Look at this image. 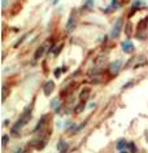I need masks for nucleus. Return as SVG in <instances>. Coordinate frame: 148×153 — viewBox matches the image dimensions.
I'll use <instances>...</instances> for the list:
<instances>
[{
	"mask_svg": "<svg viewBox=\"0 0 148 153\" xmlns=\"http://www.w3.org/2000/svg\"><path fill=\"white\" fill-rule=\"evenodd\" d=\"M121 153H127V152H123V151H122V152H121Z\"/></svg>",
	"mask_w": 148,
	"mask_h": 153,
	"instance_id": "cd10ccee",
	"label": "nucleus"
},
{
	"mask_svg": "<svg viewBox=\"0 0 148 153\" xmlns=\"http://www.w3.org/2000/svg\"><path fill=\"white\" fill-rule=\"evenodd\" d=\"M86 9H92V7H93V0H87L86 3H84V5H83Z\"/></svg>",
	"mask_w": 148,
	"mask_h": 153,
	"instance_id": "6ab92c4d",
	"label": "nucleus"
},
{
	"mask_svg": "<svg viewBox=\"0 0 148 153\" xmlns=\"http://www.w3.org/2000/svg\"><path fill=\"white\" fill-rule=\"evenodd\" d=\"M75 26H77V17H75V11H73V13L70 14L68 20V23H66V31L72 32L75 29Z\"/></svg>",
	"mask_w": 148,
	"mask_h": 153,
	"instance_id": "20e7f679",
	"label": "nucleus"
},
{
	"mask_svg": "<svg viewBox=\"0 0 148 153\" xmlns=\"http://www.w3.org/2000/svg\"><path fill=\"white\" fill-rule=\"evenodd\" d=\"M129 143H126V140H118V142H117V149H118V151H123V149L126 148V145H127Z\"/></svg>",
	"mask_w": 148,
	"mask_h": 153,
	"instance_id": "9b49d317",
	"label": "nucleus"
},
{
	"mask_svg": "<svg viewBox=\"0 0 148 153\" xmlns=\"http://www.w3.org/2000/svg\"><path fill=\"white\" fill-rule=\"evenodd\" d=\"M139 5H140V3H139V1H137L134 5H132V8H131V11H130V14H129V16H132V13H135V12L138 11Z\"/></svg>",
	"mask_w": 148,
	"mask_h": 153,
	"instance_id": "f3484780",
	"label": "nucleus"
},
{
	"mask_svg": "<svg viewBox=\"0 0 148 153\" xmlns=\"http://www.w3.org/2000/svg\"><path fill=\"white\" fill-rule=\"evenodd\" d=\"M57 149H59V152H61V153H66L69 149L68 143L64 142V140H60L59 144H57Z\"/></svg>",
	"mask_w": 148,
	"mask_h": 153,
	"instance_id": "6e6552de",
	"label": "nucleus"
},
{
	"mask_svg": "<svg viewBox=\"0 0 148 153\" xmlns=\"http://www.w3.org/2000/svg\"><path fill=\"white\" fill-rule=\"evenodd\" d=\"M105 62H107V57L105 56H99V57L95 59V66L103 68L105 65Z\"/></svg>",
	"mask_w": 148,
	"mask_h": 153,
	"instance_id": "1a4fd4ad",
	"label": "nucleus"
},
{
	"mask_svg": "<svg viewBox=\"0 0 148 153\" xmlns=\"http://www.w3.org/2000/svg\"><path fill=\"white\" fill-rule=\"evenodd\" d=\"M131 30H132L131 22H127V23H126V27H125V32H126V35H127V37L131 35Z\"/></svg>",
	"mask_w": 148,
	"mask_h": 153,
	"instance_id": "2eb2a0df",
	"label": "nucleus"
},
{
	"mask_svg": "<svg viewBox=\"0 0 148 153\" xmlns=\"http://www.w3.org/2000/svg\"><path fill=\"white\" fill-rule=\"evenodd\" d=\"M57 1H59V0H52V3H53V4H57Z\"/></svg>",
	"mask_w": 148,
	"mask_h": 153,
	"instance_id": "bb28decb",
	"label": "nucleus"
},
{
	"mask_svg": "<svg viewBox=\"0 0 148 153\" xmlns=\"http://www.w3.org/2000/svg\"><path fill=\"white\" fill-rule=\"evenodd\" d=\"M117 3H118V0H112L110 8H116V7H117Z\"/></svg>",
	"mask_w": 148,
	"mask_h": 153,
	"instance_id": "5701e85b",
	"label": "nucleus"
},
{
	"mask_svg": "<svg viewBox=\"0 0 148 153\" xmlns=\"http://www.w3.org/2000/svg\"><path fill=\"white\" fill-rule=\"evenodd\" d=\"M8 142H9V135H3L1 136V145H7Z\"/></svg>",
	"mask_w": 148,
	"mask_h": 153,
	"instance_id": "a211bd4d",
	"label": "nucleus"
},
{
	"mask_svg": "<svg viewBox=\"0 0 148 153\" xmlns=\"http://www.w3.org/2000/svg\"><path fill=\"white\" fill-rule=\"evenodd\" d=\"M8 92H9V90L7 88V86H3V90H1V101H3V103H4L5 99H7Z\"/></svg>",
	"mask_w": 148,
	"mask_h": 153,
	"instance_id": "f8f14e48",
	"label": "nucleus"
},
{
	"mask_svg": "<svg viewBox=\"0 0 148 153\" xmlns=\"http://www.w3.org/2000/svg\"><path fill=\"white\" fill-rule=\"evenodd\" d=\"M51 108L55 109V113H60V100L59 99L52 100V103H51Z\"/></svg>",
	"mask_w": 148,
	"mask_h": 153,
	"instance_id": "9d476101",
	"label": "nucleus"
},
{
	"mask_svg": "<svg viewBox=\"0 0 148 153\" xmlns=\"http://www.w3.org/2000/svg\"><path fill=\"white\" fill-rule=\"evenodd\" d=\"M53 90H55V82H53V80H48V82L44 83L43 92H44V95L46 96H50L53 92Z\"/></svg>",
	"mask_w": 148,
	"mask_h": 153,
	"instance_id": "39448f33",
	"label": "nucleus"
},
{
	"mask_svg": "<svg viewBox=\"0 0 148 153\" xmlns=\"http://www.w3.org/2000/svg\"><path fill=\"white\" fill-rule=\"evenodd\" d=\"M83 109H84V101H81L79 105L75 108V113H81V112H83Z\"/></svg>",
	"mask_w": 148,
	"mask_h": 153,
	"instance_id": "aec40b11",
	"label": "nucleus"
},
{
	"mask_svg": "<svg viewBox=\"0 0 148 153\" xmlns=\"http://www.w3.org/2000/svg\"><path fill=\"white\" fill-rule=\"evenodd\" d=\"M123 27V22H122V20L118 18L114 22V25H113V27H112V31H110V37L112 38H118V35L121 34V30H122Z\"/></svg>",
	"mask_w": 148,
	"mask_h": 153,
	"instance_id": "7ed1b4c3",
	"label": "nucleus"
},
{
	"mask_svg": "<svg viewBox=\"0 0 148 153\" xmlns=\"http://www.w3.org/2000/svg\"><path fill=\"white\" fill-rule=\"evenodd\" d=\"M90 95H91V91H90L89 87H84V88H82V90H81V92H79L81 101H87V100H89V97H90Z\"/></svg>",
	"mask_w": 148,
	"mask_h": 153,
	"instance_id": "423d86ee",
	"label": "nucleus"
},
{
	"mask_svg": "<svg viewBox=\"0 0 148 153\" xmlns=\"http://www.w3.org/2000/svg\"><path fill=\"white\" fill-rule=\"evenodd\" d=\"M14 153H22V149H16V152H14Z\"/></svg>",
	"mask_w": 148,
	"mask_h": 153,
	"instance_id": "a878e982",
	"label": "nucleus"
},
{
	"mask_svg": "<svg viewBox=\"0 0 148 153\" xmlns=\"http://www.w3.org/2000/svg\"><path fill=\"white\" fill-rule=\"evenodd\" d=\"M60 70H61V69L59 68V69H57V70L55 71V75H56V77H59V75H60Z\"/></svg>",
	"mask_w": 148,
	"mask_h": 153,
	"instance_id": "b1692460",
	"label": "nucleus"
},
{
	"mask_svg": "<svg viewBox=\"0 0 148 153\" xmlns=\"http://www.w3.org/2000/svg\"><path fill=\"white\" fill-rule=\"evenodd\" d=\"M28 35H29V34H25V35H22V37H21V39H18V40H17L16 43H14V46H13V47H14V48H17V47L20 46V44H22V43H23V40H25V39L28 38Z\"/></svg>",
	"mask_w": 148,
	"mask_h": 153,
	"instance_id": "dca6fc26",
	"label": "nucleus"
},
{
	"mask_svg": "<svg viewBox=\"0 0 148 153\" xmlns=\"http://www.w3.org/2000/svg\"><path fill=\"white\" fill-rule=\"evenodd\" d=\"M47 47H52V42H51V40H46L40 47H38V49L35 51V53H34V60L40 59L42 56L46 53V51L50 49V48H47Z\"/></svg>",
	"mask_w": 148,
	"mask_h": 153,
	"instance_id": "f257e3e1",
	"label": "nucleus"
},
{
	"mask_svg": "<svg viewBox=\"0 0 148 153\" xmlns=\"http://www.w3.org/2000/svg\"><path fill=\"white\" fill-rule=\"evenodd\" d=\"M121 46H122V51L125 53H131L132 51H134V44H132L130 40H125Z\"/></svg>",
	"mask_w": 148,
	"mask_h": 153,
	"instance_id": "0eeeda50",
	"label": "nucleus"
},
{
	"mask_svg": "<svg viewBox=\"0 0 148 153\" xmlns=\"http://www.w3.org/2000/svg\"><path fill=\"white\" fill-rule=\"evenodd\" d=\"M46 118H47V116H43V118L40 119V122H39V123L37 125V127L34 128V133H38V131H39V128H40L42 126L44 125V121H46Z\"/></svg>",
	"mask_w": 148,
	"mask_h": 153,
	"instance_id": "4468645a",
	"label": "nucleus"
},
{
	"mask_svg": "<svg viewBox=\"0 0 148 153\" xmlns=\"http://www.w3.org/2000/svg\"><path fill=\"white\" fill-rule=\"evenodd\" d=\"M144 64H146V59L144 57H138V62L137 64H134V69L142 66V65H144Z\"/></svg>",
	"mask_w": 148,
	"mask_h": 153,
	"instance_id": "ddd939ff",
	"label": "nucleus"
},
{
	"mask_svg": "<svg viewBox=\"0 0 148 153\" xmlns=\"http://www.w3.org/2000/svg\"><path fill=\"white\" fill-rule=\"evenodd\" d=\"M131 85H132V82H130V83H127V85L123 86V88H126V87H129V86H131Z\"/></svg>",
	"mask_w": 148,
	"mask_h": 153,
	"instance_id": "393cba45",
	"label": "nucleus"
},
{
	"mask_svg": "<svg viewBox=\"0 0 148 153\" xmlns=\"http://www.w3.org/2000/svg\"><path fill=\"white\" fill-rule=\"evenodd\" d=\"M121 69H122V61L121 60H116V61H113L108 66V70H109L110 75H117L121 71Z\"/></svg>",
	"mask_w": 148,
	"mask_h": 153,
	"instance_id": "f03ea898",
	"label": "nucleus"
},
{
	"mask_svg": "<svg viewBox=\"0 0 148 153\" xmlns=\"http://www.w3.org/2000/svg\"><path fill=\"white\" fill-rule=\"evenodd\" d=\"M56 49H52V52H53V55H59V52L62 49V44H60V46H57V47H55Z\"/></svg>",
	"mask_w": 148,
	"mask_h": 153,
	"instance_id": "4be33fe9",
	"label": "nucleus"
},
{
	"mask_svg": "<svg viewBox=\"0 0 148 153\" xmlns=\"http://www.w3.org/2000/svg\"><path fill=\"white\" fill-rule=\"evenodd\" d=\"M127 147H129L130 152H131V153H135V151H137V147H135V144H134V143L130 142V143L127 144Z\"/></svg>",
	"mask_w": 148,
	"mask_h": 153,
	"instance_id": "412c9836",
	"label": "nucleus"
}]
</instances>
